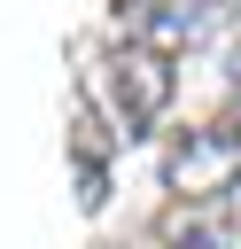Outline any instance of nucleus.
I'll use <instances>...</instances> for the list:
<instances>
[{
	"mask_svg": "<svg viewBox=\"0 0 241 249\" xmlns=\"http://www.w3.org/2000/svg\"><path fill=\"white\" fill-rule=\"evenodd\" d=\"M155 241H163V249H241V233H233L210 202H171V210L155 218Z\"/></svg>",
	"mask_w": 241,
	"mask_h": 249,
	"instance_id": "7ed1b4c3",
	"label": "nucleus"
},
{
	"mask_svg": "<svg viewBox=\"0 0 241 249\" xmlns=\"http://www.w3.org/2000/svg\"><path fill=\"white\" fill-rule=\"evenodd\" d=\"M163 109H171V54H155L148 39H124L109 54V117H117V140L155 132Z\"/></svg>",
	"mask_w": 241,
	"mask_h": 249,
	"instance_id": "f03ea898",
	"label": "nucleus"
},
{
	"mask_svg": "<svg viewBox=\"0 0 241 249\" xmlns=\"http://www.w3.org/2000/svg\"><path fill=\"white\" fill-rule=\"evenodd\" d=\"M163 187H171V202H210L218 210L241 187V117H210V124L179 132L163 148Z\"/></svg>",
	"mask_w": 241,
	"mask_h": 249,
	"instance_id": "f257e3e1",
	"label": "nucleus"
},
{
	"mask_svg": "<svg viewBox=\"0 0 241 249\" xmlns=\"http://www.w3.org/2000/svg\"><path fill=\"white\" fill-rule=\"evenodd\" d=\"M78 187H86V202H101V148H109V132L93 124V109H78Z\"/></svg>",
	"mask_w": 241,
	"mask_h": 249,
	"instance_id": "20e7f679",
	"label": "nucleus"
}]
</instances>
